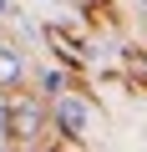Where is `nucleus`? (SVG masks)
I'll return each mask as SVG.
<instances>
[{"label":"nucleus","instance_id":"obj_1","mask_svg":"<svg viewBox=\"0 0 147 152\" xmlns=\"http://www.w3.org/2000/svg\"><path fill=\"white\" fill-rule=\"evenodd\" d=\"M51 117H56V132H66V137H86V122H91L86 102L81 96H66V91L51 102Z\"/></svg>","mask_w":147,"mask_h":152},{"label":"nucleus","instance_id":"obj_4","mask_svg":"<svg viewBox=\"0 0 147 152\" xmlns=\"http://www.w3.org/2000/svg\"><path fill=\"white\" fill-rule=\"evenodd\" d=\"M5 5H10V0H0V15H5Z\"/></svg>","mask_w":147,"mask_h":152},{"label":"nucleus","instance_id":"obj_2","mask_svg":"<svg viewBox=\"0 0 147 152\" xmlns=\"http://www.w3.org/2000/svg\"><path fill=\"white\" fill-rule=\"evenodd\" d=\"M5 127H10V137H36V127H41V112L20 102V107H10V112H5Z\"/></svg>","mask_w":147,"mask_h":152},{"label":"nucleus","instance_id":"obj_3","mask_svg":"<svg viewBox=\"0 0 147 152\" xmlns=\"http://www.w3.org/2000/svg\"><path fill=\"white\" fill-rule=\"evenodd\" d=\"M20 76H26V56H20L15 46H5V41H0V86H15Z\"/></svg>","mask_w":147,"mask_h":152}]
</instances>
